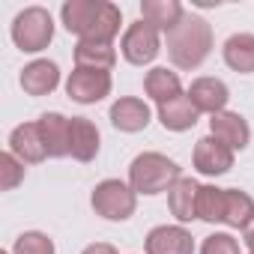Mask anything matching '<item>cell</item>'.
Returning <instances> with one entry per match:
<instances>
[{"label":"cell","instance_id":"obj_1","mask_svg":"<svg viewBox=\"0 0 254 254\" xmlns=\"http://www.w3.org/2000/svg\"><path fill=\"white\" fill-rule=\"evenodd\" d=\"M212 51V27L206 18L186 12L183 21L168 33V57L177 69H197Z\"/></svg>","mask_w":254,"mask_h":254},{"label":"cell","instance_id":"obj_2","mask_svg":"<svg viewBox=\"0 0 254 254\" xmlns=\"http://www.w3.org/2000/svg\"><path fill=\"white\" fill-rule=\"evenodd\" d=\"M180 165L162 153H141L132 165H129V186L135 189V194H159V191H171V186L180 180Z\"/></svg>","mask_w":254,"mask_h":254},{"label":"cell","instance_id":"obj_3","mask_svg":"<svg viewBox=\"0 0 254 254\" xmlns=\"http://www.w3.org/2000/svg\"><path fill=\"white\" fill-rule=\"evenodd\" d=\"M54 39V18L45 6H27L24 12L15 15L12 21V42L27 51V54H39L51 45Z\"/></svg>","mask_w":254,"mask_h":254},{"label":"cell","instance_id":"obj_4","mask_svg":"<svg viewBox=\"0 0 254 254\" xmlns=\"http://www.w3.org/2000/svg\"><path fill=\"white\" fill-rule=\"evenodd\" d=\"M90 203L96 209V215L108 218V221H126L135 215V206H138V194L129 183L123 180H102L93 194H90Z\"/></svg>","mask_w":254,"mask_h":254},{"label":"cell","instance_id":"obj_5","mask_svg":"<svg viewBox=\"0 0 254 254\" xmlns=\"http://www.w3.org/2000/svg\"><path fill=\"white\" fill-rule=\"evenodd\" d=\"M120 51L123 57L129 60L132 66H147L159 57L162 51V36L156 27H150L147 21H135L129 24V30L123 33V42H120Z\"/></svg>","mask_w":254,"mask_h":254},{"label":"cell","instance_id":"obj_6","mask_svg":"<svg viewBox=\"0 0 254 254\" xmlns=\"http://www.w3.org/2000/svg\"><path fill=\"white\" fill-rule=\"evenodd\" d=\"M66 93L78 105H96L111 93V72L96 69H75L66 78Z\"/></svg>","mask_w":254,"mask_h":254},{"label":"cell","instance_id":"obj_7","mask_svg":"<svg viewBox=\"0 0 254 254\" xmlns=\"http://www.w3.org/2000/svg\"><path fill=\"white\" fill-rule=\"evenodd\" d=\"M191 162L194 168L203 174V177H221L233 168V150L224 147L218 138L206 135L194 144V153H191Z\"/></svg>","mask_w":254,"mask_h":254},{"label":"cell","instance_id":"obj_8","mask_svg":"<svg viewBox=\"0 0 254 254\" xmlns=\"http://www.w3.org/2000/svg\"><path fill=\"white\" fill-rule=\"evenodd\" d=\"M9 153L15 159H21L24 165H39L48 159V147L42 141V132H39V123H21L12 129L9 135Z\"/></svg>","mask_w":254,"mask_h":254},{"label":"cell","instance_id":"obj_9","mask_svg":"<svg viewBox=\"0 0 254 254\" xmlns=\"http://www.w3.org/2000/svg\"><path fill=\"white\" fill-rule=\"evenodd\" d=\"M147 254H194V239L180 224H159L147 233Z\"/></svg>","mask_w":254,"mask_h":254},{"label":"cell","instance_id":"obj_10","mask_svg":"<svg viewBox=\"0 0 254 254\" xmlns=\"http://www.w3.org/2000/svg\"><path fill=\"white\" fill-rule=\"evenodd\" d=\"M111 126L120 132H144L150 126V105L144 99H135V96H123L111 105Z\"/></svg>","mask_w":254,"mask_h":254},{"label":"cell","instance_id":"obj_11","mask_svg":"<svg viewBox=\"0 0 254 254\" xmlns=\"http://www.w3.org/2000/svg\"><path fill=\"white\" fill-rule=\"evenodd\" d=\"M189 99H191V105H194L200 114L215 117V114H221V111L227 108L230 90H227V84L218 81V78H197V81H191V87H189Z\"/></svg>","mask_w":254,"mask_h":254},{"label":"cell","instance_id":"obj_12","mask_svg":"<svg viewBox=\"0 0 254 254\" xmlns=\"http://www.w3.org/2000/svg\"><path fill=\"white\" fill-rule=\"evenodd\" d=\"M209 135L218 138L224 147H230L233 153L236 150H245L248 141H251V129H248V123L245 117L233 114V111H221L209 120Z\"/></svg>","mask_w":254,"mask_h":254},{"label":"cell","instance_id":"obj_13","mask_svg":"<svg viewBox=\"0 0 254 254\" xmlns=\"http://www.w3.org/2000/svg\"><path fill=\"white\" fill-rule=\"evenodd\" d=\"M99 129L87 117H72L69 120V156L78 162H93L99 156Z\"/></svg>","mask_w":254,"mask_h":254},{"label":"cell","instance_id":"obj_14","mask_svg":"<svg viewBox=\"0 0 254 254\" xmlns=\"http://www.w3.org/2000/svg\"><path fill=\"white\" fill-rule=\"evenodd\" d=\"M102 6H105V0H66L63 9H60L63 27H66L69 33H75L78 39H84V36L90 33V27L96 24Z\"/></svg>","mask_w":254,"mask_h":254},{"label":"cell","instance_id":"obj_15","mask_svg":"<svg viewBox=\"0 0 254 254\" xmlns=\"http://www.w3.org/2000/svg\"><path fill=\"white\" fill-rule=\"evenodd\" d=\"M159 120H162V126L168 132H189L200 120V111L191 105L189 93H180V96H174V99L159 105Z\"/></svg>","mask_w":254,"mask_h":254},{"label":"cell","instance_id":"obj_16","mask_svg":"<svg viewBox=\"0 0 254 254\" xmlns=\"http://www.w3.org/2000/svg\"><path fill=\"white\" fill-rule=\"evenodd\" d=\"M60 84V69L51 60H33L21 72V87L27 96H48Z\"/></svg>","mask_w":254,"mask_h":254},{"label":"cell","instance_id":"obj_17","mask_svg":"<svg viewBox=\"0 0 254 254\" xmlns=\"http://www.w3.org/2000/svg\"><path fill=\"white\" fill-rule=\"evenodd\" d=\"M197 194H200V186L191 180V177H180L171 191H168V209L177 221H191L197 218Z\"/></svg>","mask_w":254,"mask_h":254},{"label":"cell","instance_id":"obj_18","mask_svg":"<svg viewBox=\"0 0 254 254\" xmlns=\"http://www.w3.org/2000/svg\"><path fill=\"white\" fill-rule=\"evenodd\" d=\"M39 132H42V141L48 147V159H63L69 156V120L57 111L51 114H42L39 120Z\"/></svg>","mask_w":254,"mask_h":254},{"label":"cell","instance_id":"obj_19","mask_svg":"<svg viewBox=\"0 0 254 254\" xmlns=\"http://www.w3.org/2000/svg\"><path fill=\"white\" fill-rule=\"evenodd\" d=\"M183 15H186V9L177 0H144L141 3V21H147L150 27H156L165 36L183 21Z\"/></svg>","mask_w":254,"mask_h":254},{"label":"cell","instance_id":"obj_20","mask_svg":"<svg viewBox=\"0 0 254 254\" xmlns=\"http://www.w3.org/2000/svg\"><path fill=\"white\" fill-rule=\"evenodd\" d=\"M117 63V51L108 42H87L78 39L75 45V69H96V72H111Z\"/></svg>","mask_w":254,"mask_h":254},{"label":"cell","instance_id":"obj_21","mask_svg":"<svg viewBox=\"0 0 254 254\" xmlns=\"http://www.w3.org/2000/svg\"><path fill=\"white\" fill-rule=\"evenodd\" d=\"M224 63L233 72L251 75L254 72V33H233L224 42Z\"/></svg>","mask_w":254,"mask_h":254},{"label":"cell","instance_id":"obj_22","mask_svg":"<svg viewBox=\"0 0 254 254\" xmlns=\"http://www.w3.org/2000/svg\"><path fill=\"white\" fill-rule=\"evenodd\" d=\"M144 90H147V96H150L153 102L162 105V102L180 96V93H183V84H180V75H177V72H171V69H165V66H156V69L147 72Z\"/></svg>","mask_w":254,"mask_h":254},{"label":"cell","instance_id":"obj_23","mask_svg":"<svg viewBox=\"0 0 254 254\" xmlns=\"http://www.w3.org/2000/svg\"><path fill=\"white\" fill-rule=\"evenodd\" d=\"M254 221V197L239 189H227V209H224V224L245 230Z\"/></svg>","mask_w":254,"mask_h":254},{"label":"cell","instance_id":"obj_24","mask_svg":"<svg viewBox=\"0 0 254 254\" xmlns=\"http://www.w3.org/2000/svg\"><path fill=\"white\" fill-rule=\"evenodd\" d=\"M224 209H227V189L200 186V194H197V218L206 221V224H218V221H224Z\"/></svg>","mask_w":254,"mask_h":254},{"label":"cell","instance_id":"obj_25","mask_svg":"<svg viewBox=\"0 0 254 254\" xmlns=\"http://www.w3.org/2000/svg\"><path fill=\"white\" fill-rule=\"evenodd\" d=\"M120 24H123L120 9L105 0V6H102V12H99L96 24L90 27V33H87L84 39H87V42H108V45H111V42H114V36L120 33Z\"/></svg>","mask_w":254,"mask_h":254},{"label":"cell","instance_id":"obj_26","mask_svg":"<svg viewBox=\"0 0 254 254\" xmlns=\"http://www.w3.org/2000/svg\"><path fill=\"white\" fill-rule=\"evenodd\" d=\"M12 254H54V242L39 230H27L15 239Z\"/></svg>","mask_w":254,"mask_h":254},{"label":"cell","instance_id":"obj_27","mask_svg":"<svg viewBox=\"0 0 254 254\" xmlns=\"http://www.w3.org/2000/svg\"><path fill=\"white\" fill-rule=\"evenodd\" d=\"M21 180H24V162L15 159L12 153H3L0 156V189L12 191Z\"/></svg>","mask_w":254,"mask_h":254},{"label":"cell","instance_id":"obj_28","mask_svg":"<svg viewBox=\"0 0 254 254\" xmlns=\"http://www.w3.org/2000/svg\"><path fill=\"white\" fill-rule=\"evenodd\" d=\"M200 254H239V242L230 233H212L203 239Z\"/></svg>","mask_w":254,"mask_h":254},{"label":"cell","instance_id":"obj_29","mask_svg":"<svg viewBox=\"0 0 254 254\" xmlns=\"http://www.w3.org/2000/svg\"><path fill=\"white\" fill-rule=\"evenodd\" d=\"M81 254H117V248H114L111 242H93V245H87Z\"/></svg>","mask_w":254,"mask_h":254},{"label":"cell","instance_id":"obj_30","mask_svg":"<svg viewBox=\"0 0 254 254\" xmlns=\"http://www.w3.org/2000/svg\"><path fill=\"white\" fill-rule=\"evenodd\" d=\"M242 236H245V239H242V242H245V245H248V251H254V221H251V224H248V227H245V230H242Z\"/></svg>","mask_w":254,"mask_h":254},{"label":"cell","instance_id":"obj_31","mask_svg":"<svg viewBox=\"0 0 254 254\" xmlns=\"http://www.w3.org/2000/svg\"><path fill=\"white\" fill-rule=\"evenodd\" d=\"M3 254H9V251H3Z\"/></svg>","mask_w":254,"mask_h":254},{"label":"cell","instance_id":"obj_32","mask_svg":"<svg viewBox=\"0 0 254 254\" xmlns=\"http://www.w3.org/2000/svg\"><path fill=\"white\" fill-rule=\"evenodd\" d=\"M248 254H254V251H248Z\"/></svg>","mask_w":254,"mask_h":254}]
</instances>
